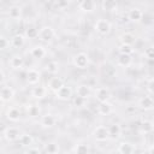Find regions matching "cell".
I'll use <instances>...</instances> for the list:
<instances>
[{"mask_svg": "<svg viewBox=\"0 0 154 154\" xmlns=\"http://www.w3.org/2000/svg\"><path fill=\"white\" fill-rule=\"evenodd\" d=\"M89 63H90L89 57H88V54L84 53V52H79V53L75 54L73 58H72V64H73V66L77 67V69H79V70L87 69V67L89 66Z\"/></svg>", "mask_w": 154, "mask_h": 154, "instance_id": "1", "label": "cell"}, {"mask_svg": "<svg viewBox=\"0 0 154 154\" xmlns=\"http://www.w3.org/2000/svg\"><path fill=\"white\" fill-rule=\"evenodd\" d=\"M2 136L7 142H14V141H19L22 134L19 131L18 128L14 126H7L6 129L2 130Z\"/></svg>", "mask_w": 154, "mask_h": 154, "instance_id": "2", "label": "cell"}, {"mask_svg": "<svg viewBox=\"0 0 154 154\" xmlns=\"http://www.w3.org/2000/svg\"><path fill=\"white\" fill-rule=\"evenodd\" d=\"M94 29L97 34L100 35H108L112 30V25L111 23L107 20V19H103V18H100L95 22L94 24Z\"/></svg>", "mask_w": 154, "mask_h": 154, "instance_id": "3", "label": "cell"}, {"mask_svg": "<svg viewBox=\"0 0 154 154\" xmlns=\"http://www.w3.org/2000/svg\"><path fill=\"white\" fill-rule=\"evenodd\" d=\"M93 137L97 142H105L109 138V132H108V126L105 125H99L94 129L93 131Z\"/></svg>", "mask_w": 154, "mask_h": 154, "instance_id": "4", "label": "cell"}, {"mask_svg": "<svg viewBox=\"0 0 154 154\" xmlns=\"http://www.w3.org/2000/svg\"><path fill=\"white\" fill-rule=\"evenodd\" d=\"M55 37V31L52 26L49 25H45L40 29L38 31V40L42 41V42H51L53 38Z\"/></svg>", "mask_w": 154, "mask_h": 154, "instance_id": "5", "label": "cell"}, {"mask_svg": "<svg viewBox=\"0 0 154 154\" xmlns=\"http://www.w3.org/2000/svg\"><path fill=\"white\" fill-rule=\"evenodd\" d=\"M54 94H55V97H57L58 100L67 101V100H70V99L72 97V89H71L70 85L64 84V85H63L58 91H55Z\"/></svg>", "mask_w": 154, "mask_h": 154, "instance_id": "6", "label": "cell"}, {"mask_svg": "<svg viewBox=\"0 0 154 154\" xmlns=\"http://www.w3.org/2000/svg\"><path fill=\"white\" fill-rule=\"evenodd\" d=\"M25 79L26 82L30 84V85H37L40 79H41V73L38 70L36 69H29L26 71V76H25Z\"/></svg>", "mask_w": 154, "mask_h": 154, "instance_id": "7", "label": "cell"}, {"mask_svg": "<svg viewBox=\"0 0 154 154\" xmlns=\"http://www.w3.org/2000/svg\"><path fill=\"white\" fill-rule=\"evenodd\" d=\"M97 4L94 0H82L78 2V8L84 13H91L96 10Z\"/></svg>", "mask_w": 154, "mask_h": 154, "instance_id": "8", "label": "cell"}, {"mask_svg": "<svg viewBox=\"0 0 154 154\" xmlns=\"http://www.w3.org/2000/svg\"><path fill=\"white\" fill-rule=\"evenodd\" d=\"M111 97V91L108 90V88L106 87H99L95 90V99L99 101V103L102 102H107Z\"/></svg>", "mask_w": 154, "mask_h": 154, "instance_id": "9", "label": "cell"}, {"mask_svg": "<svg viewBox=\"0 0 154 154\" xmlns=\"http://www.w3.org/2000/svg\"><path fill=\"white\" fill-rule=\"evenodd\" d=\"M13 97H14V90H13V88L10 87V85H5L4 84L1 87V91H0V99H1V101L4 103H6V102H10Z\"/></svg>", "mask_w": 154, "mask_h": 154, "instance_id": "10", "label": "cell"}, {"mask_svg": "<svg viewBox=\"0 0 154 154\" xmlns=\"http://www.w3.org/2000/svg\"><path fill=\"white\" fill-rule=\"evenodd\" d=\"M138 107L144 111H150L154 108V99L149 95H144L138 100Z\"/></svg>", "mask_w": 154, "mask_h": 154, "instance_id": "11", "label": "cell"}, {"mask_svg": "<svg viewBox=\"0 0 154 154\" xmlns=\"http://www.w3.org/2000/svg\"><path fill=\"white\" fill-rule=\"evenodd\" d=\"M128 18L131 20V22H135V23H138L142 20L143 18V12L140 7H131L128 12Z\"/></svg>", "mask_w": 154, "mask_h": 154, "instance_id": "12", "label": "cell"}, {"mask_svg": "<svg viewBox=\"0 0 154 154\" xmlns=\"http://www.w3.org/2000/svg\"><path fill=\"white\" fill-rule=\"evenodd\" d=\"M31 96H32L34 99H38V100L46 97V96H47V88L43 87V85H41V84L35 85V87L31 89Z\"/></svg>", "mask_w": 154, "mask_h": 154, "instance_id": "13", "label": "cell"}, {"mask_svg": "<svg viewBox=\"0 0 154 154\" xmlns=\"http://www.w3.org/2000/svg\"><path fill=\"white\" fill-rule=\"evenodd\" d=\"M63 85H64V82H63V79H61L60 77H58V76L51 77L49 81H48V88H49V90H52L53 93L58 91Z\"/></svg>", "mask_w": 154, "mask_h": 154, "instance_id": "14", "label": "cell"}, {"mask_svg": "<svg viewBox=\"0 0 154 154\" xmlns=\"http://www.w3.org/2000/svg\"><path fill=\"white\" fill-rule=\"evenodd\" d=\"M76 95L88 100V97L91 95V88L88 84H79L76 88Z\"/></svg>", "mask_w": 154, "mask_h": 154, "instance_id": "15", "label": "cell"}, {"mask_svg": "<svg viewBox=\"0 0 154 154\" xmlns=\"http://www.w3.org/2000/svg\"><path fill=\"white\" fill-rule=\"evenodd\" d=\"M57 123V118L51 114V113H47V114H43L40 119V124L43 126V128H52Z\"/></svg>", "mask_w": 154, "mask_h": 154, "instance_id": "16", "label": "cell"}, {"mask_svg": "<svg viewBox=\"0 0 154 154\" xmlns=\"http://www.w3.org/2000/svg\"><path fill=\"white\" fill-rule=\"evenodd\" d=\"M20 116H22V113H20V111L17 107H10L6 111V118L10 122H13V123L18 122L20 119Z\"/></svg>", "mask_w": 154, "mask_h": 154, "instance_id": "17", "label": "cell"}, {"mask_svg": "<svg viewBox=\"0 0 154 154\" xmlns=\"http://www.w3.org/2000/svg\"><path fill=\"white\" fill-rule=\"evenodd\" d=\"M118 153L119 154H134L135 146L130 142H120L118 146Z\"/></svg>", "mask_w": 154, "mask_h": 154, "instance_id": "18", "label": "cell"}, {"mask_svg": "<svg viewBox=\"0 0 154 154\" xmlns=\"http://www.w3.org/2000/svg\"><path fill=\"white\" fill-rule=\"evenodd\" d=\"M10 66L13 69V70H20L23 66H24V58L19 54H16L13 55L11 59H10Z\"/></svg>", "mask_w": 154, "mask_h": 154, "instance_id": "19", "label": "cell"}, {"mask_svg": "<svg viewBox=\"0 0 154 154\" xmlns=\"http://www.w3.org/2000/svg\"><path fill=\"white\" fill-rule=\"evenodd\" d=\"M119 41H120V45H129V46H132V45L136 42V36H135L132 32H123V34L119 36Z\"/></svg>", "mask_w": 154, "mask_h": 154, "instance_id": "20", "label": "cell"}, {"mask_svg": "<svg viewBox=\"0 0 154 154\" xmlns=\"http://www.w3.org/2000/svg\"><path fill=\"white\" fill-rule=\"evenodd\" d=\"M46 54H47V52H46L43 46H34L30 49V55L34 59H42L46 57Z\"/></svg>", "mask_w": 154, "mask_h": 154, "instance_id": "21", "label": "cell"}, {"mask_svg": "<svg viewBox=\"0 0 154 154\" xmlns=\"http://www.w3.org/2000/svg\"><path fill=\"white\" fill-rule=\"evenodd\" d=\"M7 14L11 19H20L22 18V7L19 5H12L10 6Z\"/></svg>", "mask_w": 154, "mask_h": 154, "instance_id": "22", "label": "cell"}, {"mask_svg": "<svg viewBox=\"0 0 154 154\" xmlns=\"http://www.w3.org/2000/svg\"><path fill=\"white\" fill-rule=\"evenodd\" d=\"M25 43V36L22 34H16L11 37V46L14 48H22Z\"/></svg>", "mask_w": 154, "mask_h": 154, "instance_id": "23", "label": "cell"}, {"mask_svg": "<svg viewBox=\"0 0 154 154\" xmlns=\"http://www.w3.org/2000/svg\"><path fill=\"white\" fill-rule=\"evenodd\" d=\"M132 64V58L131 55L126 54H119L117 58V65L120 67H129Z\"/></svg>", "mask_w": 154, "mask_h": 154, "instance_id": "24", "label": "cell"}, {"mask_svg": "<svg viewBox=\"0 0 154 154\" xmlns=\"http://www.w3.org/2000/svg\"><path fill=\"white\" fill-rule=\"evenodd\" d=\"M108 132H109V137L111 138H118L122 134V128L118 123H113L108 126Z\"/></svg>", "mask_w": 154, "mask_h": 154, "instance_id": "25", "label": "cell"}, {"mask_svg": "<svg viewBox=\"0 0 154 154\" xmlns=\"http://www.w3.org/2000/svg\"><path fill=\"white\" fill-rule=\"evenodd\" d=\"M140 131L142 134H152L154 131V123L152 120H143L140 125Z\"/></svg>", "mask_w": 154, "mask_h": 154, "instance_id": "26", "label": "cell"}, {"mask_svg": "<svg viewBox=\"0 0 154 154\" xmlns=\"http://www.w3.org/2000/svg\"><path fill=\"white\" fill-rule=\"evenodd\" d=\"M101 7H102V10L109 11V12L117 11L118 10V2L114 1V0H103L101 2Z\"/></svg>", "mask_w": 154, "mask_h": 154, "instance_id": "27", "label": "cell"}, {"mask_svg": "<svg viewBox=\"0 0 154 154\" xmlns=\"http://www.w3.org/2000/svg\"><path fill=\"white\" fill-rule=\"evenodd\" d=\"M111 112H112V105L108 101L107 102L99 103V106H97V113L99 114H101V116H108Z\"/></svg>", "mask_w": 154, "mask_h": 154, "instance_id": "28", "label": "cell"}, {"mask_svg": "<svg viewBox=\"0 0 154 154\" xmlns=\"http://www.w3.org/2000/svg\"><path fill=\"white\" fill-rule=\"evenodd\" d=\"M45 69H46V71H47L48 73H51V75H57V73L59 72V64H58V61H55V60H51V61H48V63L46 64Z\"/></svg>", "mask_w": 154, "mask_h": 154, "instance_id": "29", "label": "cell"}, {"mask_svg": "<svg viewBox=\"0 0 154 154\" xmlns=\"http://www.w3.org/2000/svg\"><path fill=\"white\" fill-rule=\"evenodd\" d=\"M75 154H89L90 153V149H89V146L84 142H79L75 146V149H73Z\"/></svg>", "mask_w": 154, "mask_h": 154, "instance_id": "30", "label": "cell"}, {"mask_svg": "<svg viewBox=\"0 0 154 154\" xmlns=\"http://www.w3.org/2000/svg\"><path fill=\"white\" fill-rule=\"evenodd\" d=\"M38 31H40V29H37V28H35V26H28V28L25 29L24 36H25V38H30V40L37 38V37H38Z\"/></svg>", "mask_w": 154, "mask_h": 154, "instance_id": "31", "label": "cell"}, {"mask_svg": "<svg viewBox=\"0 0 154 154\" xmlns=\"http://www.w3.org/2000/svg\"><path fill=\"white\" fill-rule=\"evenodd\" d=\"M45 150L47 154H58L60 148H59V144L57 142H48L45 146Z\"/></svg>", "mask_w": 154, "mask_h": 154, "instance_id": "32", "label": "cell"}, {"mask_svg": "<svg viewBox=\"0 0 154 154\" xmlns=\"http://www.w3.org/2000/svg\"><path fill=\"white\" fill-rule=\"evenodd\" d=\"M26 113H28L29 117L35 118V117H38V116H40L41 108H40V106H37V105H28V107H26Z\"/></svg>", "mask_w": 154, "mask_h": 154, "instance_id": "33", "label": "cell"}, {"mask_svg": "<svg viewBox=\"0 0 154 154\" xmlns=\"http://www.w3.org/2000/svg\"><path fill=\"white\" fill-rule=\"evenodd\" d=\"M34 142V138L30 134H22L20 138H19V143L23 146V147H30Z\"/></svg>", "mask_w": 154, "mask_h": 154, "instance_id": "34", "label": "cell"}, {"mask_svg": "<svg viewBox=\"0 0 154 154\" xmlns=\"http://www.w3.org/2000/svg\"><path fill=\"white\" fill-rule=\"evenodd\" d=\"M118 52H119V54L131 55L134 53V47L132 46H129V45H120L118 47Z\"/></svg>", "mask_w": 154, "mask_h": 154, "instance_id": "35", "label": "cell"}, {"mask_svg": "<svg viewBox=\"0 0 154 154\" xmlns=\"http://www.w3.org/2000/svg\"><path fill=\"white\" fill-rule=\"evenodd\" d=\"M10 46H11V40H8L6 36L1 35V36H0V49H1V51H5V49H7Z\"/></svg>", "mask_w": 154, "mask_h": 154, "instance_id": "36", "label": "cell"}, {"mask_svg": "<svg viewBox=\"0 0 154 154\" xmlns=\"http://www.w3.org/2000/svg\"><path fill=\"white\" fill-rule=\"evenodd\" d=\"M72 101H73V106L78 107V108H79V107H84L85 103H87V100H85V99H83V97H81V96H77V95L73 97Z\"/></svg>", "mask_w": 154, "mask_h": 154, "instance_id": "37", "label": "cell"}, {"mask_svg": "<svg viewBox=\"0 0 154 154\" xmlns=\"http://www.w3.org/2000/svg\"><path fill=\"white\" fill-rule=\"evenodd\" d=\"M144 57L149 60H154V46H149L144 49Z\"/></svg>", "mask_w": 154, "mask_h": 154, "instance_id": "38", "label": "cell"}, {"mask_svg": "<svg viewBox=\"0 0 154 154\" xmlns=\"http://www.w3.org/2000/svg\"><path fill=\"white\" fill-rule=\"evenodd\" d=\"M147 89H148V91H149L152 95H154V78H152V79L148 81V83H147Z\"/></svg>", "mask_w": 154, "mask_h": 154, "instance_id": "39", "label": "cell"}, {"mask_svg": "<svg viewBox=\"0 0 154 154\" xmlns=\"http://www.w3.org/2000/svg\"><path fill=\"white\" fill-rule=\"evenodd\" d=\"M54 5H55L59 10H64L65 7H67V6H69V1H61V0H60V1H57Z\"/></svg>", "mask_w": 154, "mask_h": 154, "instance_id": "40", "label": "cell"}, {"mask_svg": "<svg viewBox=\"0 0 154 154\" xmlns=\"http://www.w3.org/2000/svg\"><path fill=\"white\" fill-rule=\"evenodd\" d=\"M26 154H41V150L36 147H30L28 150H26Z\"/></svg>", "mask_w": 154, "mask_h": 154, "instance_id": "41", "label": "cell"}, {"mask_svg": "<svg viewBox=\"0 0 154 154\" xmlns=\"http://www.w3.org/2000/svg\"><path fill=\"white\" fill-rule=\"evenodd\" d=\"M148 154H154V144L149 148V152H148Z\"/></svg>", "mask_w": 154, "mask_h": 154, "instance_id": "42", "label": "cell"}, {"mask_svg": "<svg viewBox=\"0 0 154 154\" xmlns=\"http://www.w3.org/2000/svg\"><path fill=\"white\" fill-rule=\"evenodd\" d=\"M143 154H144V153H143Z\"/></svg>", "mask_w": 154, "mask_h": 154, "instance_id": "43", "label": "cell"}]
</instances>
